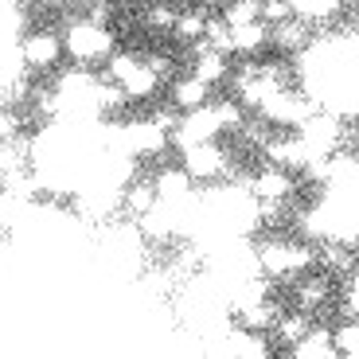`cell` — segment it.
<instances>
[{
	"label": "cell",
	"instance_id": "6da1fadb",
	"mask_svg": "<svg viewBox=\"0 0 359 359\" xmlns=\"http://www.w3.org/2000/svg\"><path fill=\"white\" fill-rule=\"evenodd\" d=\"M67 51L79 63H98L114 51V36L106 32L102 20H82V24H71V32H67Z\"/></svg>",
	"mask_w": 359,
	"mask_h": 359
},
{
	"label": "cell",
	"instance_id": "7a4b0ae2",
	"mask_svg": "<svg viewBox=\"0 0 359 359\" xmlns=\"http://www.w3.org/2000/svg\"><path fill=\"white\" fill-rule=\"evenodd\" d=\"M309 262H313V254L297 243H266L258 250V269L269 278H293V273L309 269Z\"/></svg>",
	"mask_w": 359,
	"mask_h": 359
},
{
	"label": "cell",
	"instance_id": "3957f363",
	"mask_svg": "<svg viewBox=\"0 0 359 359\" xmlns=\"http://www.w3.org/2000/svg\"><path fill=\"white\" fill-rule=\"evenodd\" d=\"M184 168H188L191 180H215V176H223L226 156H223V149L215 144V137H211V141L188 144V153H184Z\"/></svg>",
	"mask_w": 359,
	"mask_h": 359
},
{
	"label": "cell",
	"instance_id": "277c9868",
	"mask_svg": "<svg viewBox=\"0 0 359 359\" xmlns=\"http://www.w3.org/2000/svg\"><path fill=\"white\" fill-rule=\"evenodd\" d=\"M59 55H63V43H59V36H51V32H32V36H24V43H20V59H24L32 71H51V67L59 63Z\"/></svg>",
	"mask_w": 359,
	"mask_h": 359
},
{
	"label": "cell",
	"instance_id": "5b68a950",
	"mask_svg": "<svg viewBox=\"0 0 359 359\" xmlns=\"http://www.w3.org/2000/svg\"><path fill=\"white\" fill-rule=\"evenodd\" d=\"M250 191L262 203H281V199L293 196V172H289L285 164H273V168L258 172V176L250 180Z\"/></svg>",
	"mask_w": 359,
	"mask_h": 359
},
{
	"label": "cell",
	"instance_id": "8992f818",
	"mask_svg": "<svg viewBox=\"0 0 359 359\" xmlns=\"http://www.w3.org/2000/svg\"><path fill=\"white\" fill-rule=\"evenodd\" d=\"M262 109H266V117L269 121H278V126H305L309 117H313L309 114V102L297 98V94H289V90H278Z\"/></svg>",
	"mask_w": 359,
	"mask_h": 359
},
{
	"label": "cell",
	"instance_id": "52a82bcc",
	"mask_svg": "<svg viewBox=\"0 0 359 359\" xmlns=\"http://www.w3.org/2000/svg\"><path fill=\"white\" fill-rule=\"evenodd\" d=\"M301 137L313 149V156H328L340 144V121L336 117H309L305 126H301Z\"/></svg>",
	"mask_w": 359,
	"mask_h": 359
},
{
	"label": "cell",
	"instance_id": "ba28073f",
	"mask_svg": "<svg viewBox=\"0 0 359 359\" xmlns=\"http://www.w3.org/2000/svg\"><path fill=\"white\" fill-rule=\"evenodd\" d=\"M164 133H168V129H161L156 121H133V126L126 129L129 153H137V156H156V153H164Z\"/></svg>",
	"mask_w": 359,
	"mask_h": 359
},
{
	"label": "cell",
	"instance_id": "9c48e42d",
	"mask_svg": "<svg viewBox=\"0 0 359 359\" xmlns=\"http://www.w3.org/2000/svg\"><path fill=\"white\" fill-rule=\"evenodd\" d=\"M207 98H211V82H203L199 74H191V79L176 82V90H172V102H176V109H199L207 106Z\"/></svg>",
	"mask_w": 359,
	"mask_h": 359
},
{
	"label": "cell",
	"instance_id": "30bf717a",
	"mask_svg": "<svg viewBox=\"0 0 359 359\" xmlns=\"http://www.w3.org/2000/svg\"><path fill=\"white\" fill-rule=\"evenodd\" d=\"M156 82H161V74H156L149 63H141V59H137V63L129 67V74L121 79V86H126L129 98H153V94H156Z\"/></svg>",
	"mask_w": 359,
	"mask_h": 359
},
{
	"label": "cell",
	"instance_id": "8fae6325",
	"mask_svg": "<svg viewBox=\"0 0 359 359\" xmlns=\"http://www.w3.org/2000/svg\"><path fill=\"white\" fill-rule=\"evenodd\" d=\"M293 351L297 359H316V355H336V340H332V332H328V328H309L305 332V340L301 344H293Z\"/></svg>",
	"mask_w": 359,
	"mask_h": 359
},
{
	"label": "cell",
	"instance_id": "7c38bea8",
	"mask_svg": "<svg viewBox=\"0 0 359 359\" xmlns=\"http://www.w3.org/2000/svg\"><path fill=\"white\" fill-rule=\"evenodd\" d=\"M305 39H309V27L301 16H289V20H281V24H273V43L285 47V51H301Z\"/></svg>",
	"mask_w": 359,
	"mask_h": 359
},
{
	"label": "cell",
	"instance_id": "4fadbf2b",
	"mask_svg": "<svg viewBox=\"0 0 359 359\" xmlns=\"http://www.w3.org/2000/svg\"><path fill=\"white\" fill-rule=\"evenodd\" d=\"M231 39H234V55H254L262 43H266V20H254V24L231 27Z\"/></svg>",
	"mask_w": 359,
	"mask_h": 359
},
{
	"label": "cell",
	"instance_id": "5bb4252c",
	"mask_svg": "<svg viewBox=\"0 0 359 359\" xmlns=\"http://www.w3.org/2000/svg\"><path fill=\"white\" fill-rule=\"evenodd\" d=\"M196 74L203 82H211V86H215V82H223L226 79V55L215 51V47H203V55L196 59Z\"/></svg>",
	"mask_w": 359,
	"mask_h": 359
},
{
	"label": "cell",
	"instance_id": "9a60e30c",
	"mask_svg": "<svg viewBox=\"0 0 359 359\" xmlns=\"http://www.w3.org/2000/svg\"><path fill=\"white\" fill-rule=\"evenodd\" d=\"M188 184H191L188 168H168V172L156 176V191H161L164 199H184L188 196Z\"/></svg>",
	"mask_w": 359,
	"mask_h": 359
},
{
	"label": "cell",
	"instance_id": "2e32d148",
	"mask_svg": "<svg viewBox=\"0 0 359 359\" xmlns=\"http://www.w3.org/2000/svg\"><path fill=\"white\" fill-rule=\"evenodd\" d=\"M223 20L231 27L254 24V20H262V0H231V4H223Z\"/></svg>",
	"mask_w": 359,
	"mask_h": 359
},
{
	"label": "cell",
	"instance_id": "e0dca14e",
	"mask_svg": "<svg viewBox=\"0 0 359 359\" xmlns=\"http://www.w3.org/2000/svg\"><path fill=\"white\" fill-rule=\"evenodd\" d=\"M289 8H293V16H301L305 24H313V20H328L336 8H340V0H289Z\"/></svg>",
	"mask_w": 359,
	"mask_h": 359
},
{
	"label": "cell",
	"instance_id": "ac0fdd59",
	"mask_svg": "<svg viewBox=\"0 0 359 359\" xmlns=\"http://www.w3.org/2000/svg\"><path fill=\"white\" fill-rule=\"evenodd\" d=\"M156 199H161L156 184H133V188L126 191V207L133 211V215H149V211L156 207Z\"/></svg>",
	"mask_w": 359,
	"mask_h": 359
},
{
	"label": "cell",
	"instance_id": "d6986e66",
	"mask_svg": "<svg viewBox=\"0 0 359 359\" xmlns=\"http://www.w3.org/2000/svg\"><path fill=\"white\" fill-rule=\"evenodd\" d=\"M309 328H313V324H309V316L305 313H293V316H278V336L281 340L289 344V348H293V344H301L305 340V332Z\"/></svg>",
	"mask_w": 359,
	"mask_h": 359
},
{
	"label": "cell",
	"instance_id": "ffe728a7",
	"mask_svg": "<svg viewBox=\"0 0 359 359\" xmlns=\"http://www.w3.org/2000/svg\"><path fill=\"white\" fill-rule=\"evenodd\" d=\"M172 32H176L180 39H188V43L191 39H203L207 36V16L191 8V12H184V16H176V27H172Z\"/></svg>",
	"mask_w": 359,
	"mask_h": 359
},
{
	"label": "cell",
	"instance_id": "44dd1931",
	"mask_svg": "<svg viewBox=\"0 0 359 359\" xmlns=\"http://www.w3.org/2000/svg\"><path fill=\"white\" fill-rule=\"evenodd\" d=\"M336 340V355H359V324H344V328H336L332 332Z\"/></svg>",
	"mask_w": 359,
	"mask_h": 359
},
{
	"label": "cell",
	"instance_id": "7402d4cb",
	"mask_svg": "<svg viewBox=\"0 0 359 359\" xmlns=\"http://www.w3.org/2000/svg\"><path fill=\"white\" fill-rule=\"evenodd\" d=\"M328 297V281L324 278H309L305 285H301V309H320V301Z\"/></svg>",
	"mask_w": 359,
	"mask_h": 359
},
{
	"label": "cell",
	"instance_id": "603a6c76",
	"mask_svg": "<svg viewBox=\"0 0 359 359\" xmlns=\"http://www.w3.org/2000/svg\"><path fill=\"white\" fill-rule=\"evenodd\" d=\"M293 16V8H289V0H262V20H266L269 27L281 24V20Z\"/></svg>",
	"mask_w": 359,
	"mask_h": 359
},
{
	"label": "cell",
	"instance_id": "cb8c5ba5",
	"mask_svg": "<svg viewBox=\"0 0 359 359\" xmlns=\"http://www.w3.org/2000/svg\"><path fill=\"white\" fill-rule=\"evenodd\" d=\"M149 27H153V32H172V27H176V12H172L168 4H153V8H149Z\"/></svg>",
	"mask_w": 359,
	"mask_h": 359
},
{
	"label": "cell",
	"instance_id": "d4e9b609",
	"mask_svg": "<svg viewBox=\"0 0 359 359\" xmlns=\"http://www.w3.org/2000/svg\"><path fill=\"white\" fill-rule=\"evenodd\" d=\"M215 114H219V126L223 129L243 126V106H238V102H223V106H215Z\"/></svg>",
	"mask_w": 359,
	"mask_h": 359
},
{
	"label": "cell",
	"instance_id": "484cf974",
	"mask_svg": "<svg viewBox=\"0 0 359 359\" xmlns=\"http://www.w3.org/2000/svg\"><path fill=\"white\" fill-rule=\"evenodd\" d=\"M16 133H20V117H16V109L0 106V144H8Z\"/></svg>",
	"mask_w": 359,
	"mask_h": 359
},
{
	"label": "cell",
	"instance_id": "4316f807",
	"mask_svg": "<svg viewBox=\"0 0 359 359\" xmlns=\"http://www.w3.org/2000/svg\"><path fill=\"white\" fill-rule=\"evenodd\" d=\"M199 4H203V8H215V4H223V0H199Z\"/></svg>",
	"mask_w": 359,
	"mask_h": 359
},
{
	"label": "cell",
	"instance_id": "83f0119b",
	"mask_svg": "<svg viewBox=\"0 0 359 359\" xmlns=\"http://www.w3.org/2000/svg\"><path fill=\"white\" fill-rule=\"evenodd\" d=\"M82 4H94V8H98V4H109V0H82Z\"/></svg>",
	"mask_w": 359,
	"mask_h": 359
},
{
	"label": "cell",
	"instance_id": "f1b7e54d",
	"mask_svg": "<svg viewBox=\"0 0 359 359\" xmlns=\"http://www.w3.org/2000/svg\"><path fill=\"white\" fill-rule=\"evenodd\" d=\"M348 4H351V8H359V0H348Z\"/></svg>",
	"mask_w": 359,
	"mask_h": 359
}]
</instances>
